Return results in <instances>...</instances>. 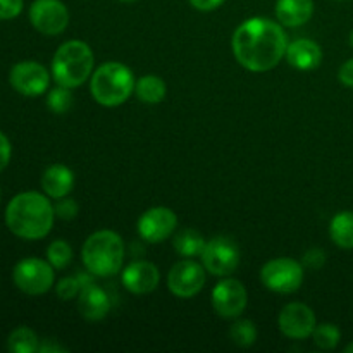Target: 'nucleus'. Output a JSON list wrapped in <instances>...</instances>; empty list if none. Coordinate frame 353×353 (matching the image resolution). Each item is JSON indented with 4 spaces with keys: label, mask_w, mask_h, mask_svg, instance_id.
I'll return each instance as SVG.
<instances>
[{
    "label": "nucleus",
    "mask_w": 353,
    "mask_h": 353,
    "mask_svg": "<svg viewBox=\"0 0 353 353\" xmlns=\"http://www.w3.org/2000/svg\"><path fill=\"white\" fill-rule=\"evenodd\" d=\"M86 271L99 278L117 274L124 262V241L116 231L100 230L86 238L81 248Z\"/></svg>",
    "instance_id": "3"
},
{
    "label": "nucleus",
    "mask_w": 353,
    "mask_h": 353,
    "mask_svg": "<svg viewBox=\"0 0 353 353\" xmlns=\"http://www.w3.org/2000/svg\"><path fill=\"white\" fill-rule=\"evenodd\" d=\"M30 21L45 37L64 33L69 24V10L61 0H34L30 7Z\"/></svg>",
    "instance_id": "10"
},
{
    "label": "nucleus",
    "mask_w": 353,
    "mask_h": 353,
    "mask_svg": "<svg viewBox=\"0 0 353 353\" xmlns=\"http://www.w3.org/2000/svg\"><path fill=\"white\" fill-rule=\"evenodd\" d=\"M338 79L348 88H353V59H348L338 71Z\"/></svg>",
    "instance_id": "33"
},
{
    "label": "nucleus",
    "mask_w": 353,
    "mask_h": 353,
    "mask_svg": "<svg viewBox=\"0 0 353 353\" xmlns=\"http://www.w3.org/2000/svg\"><path fill=\"white\" fill-rule=\"evenodd\" d=\"M312 338L316 347H319L321 350H334L340 345L341 331L336 324H319L314 330Z\"/></svg>",
    "instance_id": "24"
},
{
    "label": "nucleus",
    "mask_w": 353,
    "mask_h": 353,
    "mask_svg": "<svg viewBox=\"0 0 353 353\" xmlns=\"http://www.w3.org/2000/svg\"><path fill=\"white\" fill-rule=\"evenodd\" d=\"M134 93H137L140 102L148 103V105H157L165 99L168 86H165L164 79L159 78V76L145 74L134 85Z\"/></svg>",
    "instance_id": "20"
},
{
    "label": "nucleus",
    "mask_w": 353,
    "mask_h": 353,
    "mask_svg": "<svg viewBox=\"0 0 353 353\" xmlns=\"http://www.w3.org/2000/svg\"><path fill=\"white\" fill-rule=\"evenodd\" d=\"M285 57L292 68L299 69V71H312V69L319 68L323 62V48L314 40L300 38V40L288 43Z\"/></svg>",
    "instance_id": "17"
},
{
    "label": "nucleus",
    "mask_w": 353,
    "mask_h": 353,
    "mask_svg": "<svg viewBox=\"0 0 353 353\" xmlns=\"http://www.w3.org/2000/svg\"><path fill=\"white\" fill-rule=\"evenodd\" d=\"M134 76L121 62H105L93 71L90 92L93 100L102 107H119L134 93Z\"/></svg>",
    "instance_id": "5"
},
{
    "label": "nucleus",
    "mask_w": 353,
    "mask_h": 353,
    "mask_svg": "<svg viewBox=\"0 0 353 353\" xmlns=\"http://www.w3.org/2000/svg\"><path fill=\"white\" fill-rule=\"evenodd\" d=\"M330 236L336 247L343 248V250H352L353 248V212L352 210L338 212L336 216L331 219Z\"/></svg>",
    "instance_id": "21"
},
{
    "label": "nucleus",
    "mask_w": 353,
    "mask_h": 353,
    "mask_svg": "<svg viewBox=\"0 0 353 353\" xmlns=\"http://www.w3.org/2000/svg\"><path fill=\"white\" fill-rule=\"evenodd\" d=\"M38 352L41 353H50V352H64V348L57 347V345H52V341H45L43 345H40Z\"/></svg>",
    "instance_id": "35"
},
{
    "label": "nucleus",
    "mask_w": 353,
    "mask_h": 353,
    "mask_svg": "<svg viewBox=\"0 0 353 353\" xmlns=\"http://www.w3.org/2000/svg\"><path fill=\"white\" fill-rule=\"evenodd\" d=\"M348 41H350V47L353 48V31L350 33V37H348Z\"/></svg>",
    "instance_id": "37"
},
{
    "label": "nucleus",
    "mask_w": 353,
    "mask_h": 353,
    "mask_svg": "<svg viewBox=\"0 0 353 353\" xmlns=\"http://www.w3.org/2000/svg\"><path fill=\"white\" fill-rule=\"evenodd\" d=\"M303 276V265L299 261L279 257L265 262L261 271V281L271 292L288 295L302 288Z\"/></svg>",
    "instance_id": "6"
},
{
    "label": "nucleus",
    "mask_w": 353,
    "mask_h": 353,
    "mask_svg": "<svg viewBox=\"0 0 353 353\" xmlns=\"http://www.w3.org/2000/svg\"><path fill=\"white\" fill-rule=\"evenodd\" d=\"M78 310L86 321H102L110 312V299L105 290L97 286L95 283H86L81 286L78 295Z\"/></svg>",
    "instance_id": "16"
},
{
    "label": "nucleus",
    "mask_w": 353,
    "mask_h": 353,
    "mask_svg": "<svg viewBox=\"0 0 353 353\" xmlns=\"http://www.w3.org/2000/svg\"><path fill=\"white\" fill-rule=\"evenodd\" d=\"M202 264L212 276L226 278L240 265V248L231 238L216 236L207 241L202 252Z\"/></svg>",
    "instance_id": "8"
},
{
    "label": "nucleus",
    "mask_w": 353,
    "mask_h": 353,
    "mask_svg": "<svg viewBox=\"0 0 353 353\" xmlns=\"http://www.w3.org/2000/svg\"><path fill=\"white\" fill-rule=\"evenodd\" d=\"M119 2H137V0H119Z\"/></svg>",
    "instance_id": "38"
},
{
    "label": "nucleus",
    "mask_w": 353,
    "mask_h": 353,
    "mask_svg": "<svg viewBox=\"0 0 353 353\" xmlns=\"http://www.w3.org/2000/svg\"><path fill=\"white\" fill-rule=\"evenodd\" d=\"M345 353H353V341H352L350 345H348L347 348H345Z\"/></svg>",
    "instance_id": "36"
},
{
    "label": "nucleus",
    "mask_w": 353,
    "mask_h": 353,
    "mask_svg": "<svg viewBox=\"0 0 353 353\" xmlns=\"http://www.w3.org/2000/svg\"><path fill=\"white\" fill-rule=\"evenodd\" d=\"M9 79L12 88L26 97L43 95L50 85V74L47 68L34 61H23L14 65Z\"/></svg>",
    "instance_id": "13"
},
{
    "label": "nucleus",
    "mask_w": 353,
    "mask_h": 353,
    "mask_svg": "<svg viewBox=\"0 0 353 353\" xmlns=\"http://www.w3.org/2000/svg\"><path fill=\"white\" fill-rule=\"evenodd\" d=\"M47 261L50 262L54 269H64L71 264L72 261V248L69 247L68 241L55 240L48 245L47 248Z\"/></svg>",
    "instance_id": "26"
},
{
    "label": "nucleus",
    "mask_w": 353,
    "mask_h": 353,
    "mask_svg": "<svg viewBox=\"0 0 353 353\" xmlns=\"http://www.w3.org/2000/svg\"><path fill=\"white\" fill-rule=\"evenodd\" d=\"M123 286L133 295L152 293L161 283V272L157 265L148 261H137L126 265L123 271Z\"/></svg>",
    "instance_id": "15"
},
{
    "label": "nucleus",
    "mask_w": 353,
    "mask_h": 353,
    "mask_svg": "<svg viewBox=\"0 0 353 353\" xmlns=\"http://www.w3.org/2000/svg\"><path fill=\"white\" fill-rule=\"evenodd\" d=\"M207 241L203 240L202 234L196 230H183L179 231L174 236V241H172V247L178 252L181 257L192 259V257H200L205 248Z\"/></svg>",
    "instance_id": "22"
},
{
    "label": "nucleus",
    "mask_w": 353,
    "mask_h": 353,
    "mask_svg": "<svg viewBox=\"0 0 353 353\" xmlns=\"http://www.w3.org/2000/svg\"><path fill=\"white\" fill-rule=\"evenodd\" d=\"M276 17L283 26L299 28L314 16V0H278Z\"/></svg>",
    "instance_id": "19"
},
{
    "label": "nucleus",
    "mask_w": 353,
    "mask_h": 353,
    "mask_svg": "<svg viewBox=\"0 0 353 353\" xmlns=\"http://www.w3.org/2000/svg\"><path fill=\"white\" fill-rule=\"evenodd\" d=\"M23 0H0V19H14L23 10Z\"/></svg>",
    "instance_id": "30"
},
{
    "label": "nucleus",
    "mask_w": 353,
    "mask_h": 353,
    "mask_svg": "<svg viewBox=\"0 0 353 353\" xmlns=\"http://www.w3.org/2000/svg\"><path fill=\"white\" fill-rule=\"evenodd\" d=\"M47 105L54 114L68 112L72 105L71 88H65V86L59 85L57 88L50 90L47 95Z\"/></svg>",
    "instance_id": "27"
},
{
    "label": "nucleus",
    "mask_w": 353,
    "mask_h": 353,
    "mask_svg": "<svg viewBox=\"0 0 353 353\" xmlns=\"http://www.w3.org/2000/svg\"><path fill=\"white\" fill-rule=\"evenodd\" d=\"M95 68V55L88 43L81 40H69L62 43L52 59V76L55 83L65 88H78L92 78Z\"/></svg>",
    "instance_id": "4"
},
{
    "label": "nucleus",
    "mask_w": 353,
    "mask_h": 353,
    "mask_svg": "<svg viewBox=\"0 0 353 353\" xmlns=\"http://www.w3.org/2000/svg\"><path fill=\"white\" fill-rule=\"evenodd\" d=\"M72 186H74V174L64 164L50 165L41 176V188L50 199H64L71 193Z\"/></svg>",
    "instance_id": "18"
},
{
    "label": "nucleus",
    "mask_w": 353,
    "mask_h": 353,
    "mask_svg": "<svg viewBox=\"0 0 353 353\" xmlns=\"http://www.w3.org/2000/svg\"><path fill=\"white\" fill-rule=\"evenodd\" d=\"M324 262H326V254H324L321 248H312V250L307 252L305 257H303V264L310 269L323 268Z\"/></svg>",
    "instance_id": "31"
},
{
    "label": "nucleus",
    "mask_w": 353,
    "mask_h": 353,
    "mask_svg": "<svg viewBox=\"0 0 353 353\" xmlns=\"http://www.w3.org/2000/svg\"><path fill=\"white\" fill-rule=\"evenodd\" d=\"M226 0H190L193 7L200 12H212V10L219 9Z\"/></svg>",
    "instance_id": "34"
},
{
    "label": "nucleus",
    "mask_w": 353,
    "mask_h": 353,
    "mask_svg": "<svg viewBox=\"0 0 353 353\" xmlns=\"http://www.w3.org/2000/svg\"><path fill=\"white\" fill-rule=\"evenodd\" d=\"M79 292H81V281L78 276H69V278H62L55 286V293L61 300H72L78 299Z\"/></svg>",
    "instance_id": "28"
},
{
    "label": "nucleus",
    "mask_w": 353,
    "mask_h": 353,
    "mask_svg": "<svg viewBox=\"0 0 353 353\" xmlns=\"http://www.w3.org/2000/svg\"><path fill=\"white\" fill-rule=\"evenodd\" d=\"M10 154H12V147H10V141L6 134L0 131V172L7 168L10 161Z\"/></svg>",
    "instance_id": "32"
},
{
    "label": "nucleus",
    "mask_w": 353,
    "mask_h": 353,
    "mask_svg": "<svg viewBox=\"0 0 353 353\" xmlns=\"http://www.w3.org/2000/svg\"><path fill=\"white\" fill-rule=\"evenodd\" d=\"M248 303V293L243 283L228 278L212 290V307L217 316L224 319H234L243 314Z\"/></svg>",
    "instance_id": "11"
},
{
    "label": "nucleus",
    "mask_w": 353,
    "mask_h": 353,
    "mask_svg": "<svg viewBox=\"0 0 353 353\" xmlns=\"http://www.w3.org/2000/svg\"><path fill=\"white\" fill-rule=\"evenodd\" d=\"M279 331L290 340H307L317 326L316 314L309 305L300 302L288 303L279 312Z\"/></svg>",
    "instance_id": "12"
},
{
    "label": "nucleus",
    "mask_w": 353,
    "mask_h": 353,
    "mask_svg": "<svg viewBox=\"0 0 353 353\" xmlns=\"http://www.w3.org/2000/svg\"><path fill=\"white\" fill-rule=\"evenodd\" d=\"M55 210L45 195L24 192L14 196L6 209V224L23 240H41L54 226Z\"/></svg>",
    "instance_id": "2"
},
{
    "label": "nucleus",
    "mask_w": 353,
    "mask_h": 353,
    "mask_svg": "<svg viewBox=\"0 0 353 353\" xmlns=\"http://www.w3.org/2000/svg\"><path fill=\"white\" fill-rule=\"evenodd\" d=\"M178 226V217L169 207H152L138 219L137 230L147 243H161L171 236Z\"/></svg>",
    "instance_id": "14"
},
{
    "label": "nucleus",
    "mask_w": 353,
    "mask_h": 353,
    "mask_svg": "<svg viewBox=\"0 0 353 353\" xmlns=\"http://www.w3.org/2000/svg\"><path fill=\"white\" fill-rule=\"evenodd\" d=\"M54 210H55V216H57L59 219L71 221L78 216L79 207L74 200L65 199L64 196V199H59V202L54 205Z\"/></svg>",
    "instance_id": "29"
},
{
    "label": "nucleus",
    "mask_w": 353,
    "mask_h": 353,
    "mask_svg": "<svg viewBox=\"0 0 353 353\" xmlns=\"http://www.w3.org/2000/svg\"><path fill=\"white\" fill-rule=\"evenodd\" d=\"M205 285V268L193 259L176 262L168 274V288L178 299L199 295Z\"/></svg>",
    "instance_id": "9"
},
{
    "label": "nucleus",
    "mask_w": 353,
    "mask_h": 353,
    "mask_svg": "<svg viewBox=\"0 0 353 353\" xmlns=\"http://www.w3.org/2000/svg\"><path fill=\"white\" fill-rule=\"evenodd\" d=\"M230 338L234 345L241 348H248L257 341V327L252 321L241 319L231 326Z\"/></svg>",
    "instance_id": "25"
},
{
    "label": "nucleus",
    "mask_w": 353,
    "mask_h": 353,
    "mask_svg": "<svg viewBox=\"0 0 353 353\" xmlns=\"http://www.w3.org/2000/svg\"><path fill=\"white\" fill-rule=\"evenodd\" d=\"M231 47L241 68L268 72L286 55L288 37L279 23L268 17H250L236 28Z\"/></svg>",
    "instance_id": "1"
},
{
    "label": "nucleus",
    "mask_w": 353,
    "mask_h": 353,
    "mask_svg": "<svg viewBox=\"0 0 353 353\" xmlns=\"http://www.w3.org/2000/svg\"><path fill=\"white\" fill-rule=\"evenodd\" d=\"M7 348L12 353H34L40 348V340L30 327H17L10 333Z\"/></svg>",
    "instance_id": "23"
},
{
    "label": "nucleus",
    "mask_w": 353,
    "mask_h": 353,
    "mask_svg": "<svg viewBox=\"0 0 353 353\" xmlns=\"http://www.w3.org/2000/svg\"><path fill=\"white\" fill-rule=\"evenodd\" d=\"M12 279L14 285L26 295H43L54 286L55 272L48 261L28 257L17 262Z\"/></svg>",
    "instance_id": "7"
}]
</instances>
